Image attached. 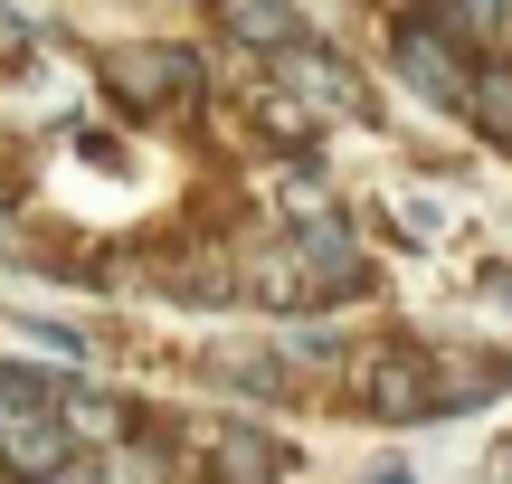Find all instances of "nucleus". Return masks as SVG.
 I'll return each mask as SVG.
<instances>
[{"instance_id": "7ed1b4c3", "label": "nucleus", "mask_w": 512, "mask_h": 484, "mask_svg": "<svg viewBox=\"0 0 512 484\" xmlns=\"http://www.w3.org/2000/svg\"><path fill=\"white\" fill-rule=\"evenodd\" d=\"M399 67L418 76V95H437V105H456V95H465V67H456V48H446V29H437V19L399 38Z\"/></svg>"}, {"instance_id": "f257e3e1", "label": "nucleus", "mask_w": 512, "mask_h": 484, "mask_svg": "<svg viewBox=\"0 0 512 484\" xmlns=\"http://www.w3.org/2000/svg\"><path fill=\"white\" fill-rule=\"evenodd\" d=\"M0 428H10V456H19L29 475H57V466H67V437H57V390H48V380L0 371Z\"/></svg>"}, {"instance_id": "20e7f679", "label": "nucleus", "mask_w": 512, "mask_h": 484, "mask_svg": "<svg viewBox=\"0 0 512 484\" xmlns=\"http://www.w3.org/2000/svg\"><path fill=\"white\" fill-rule=\"evenodd\" d=\"M228 29H238V38H266V48H304L294 0H228Z\"/></svg>"}, {"instance_id": "39448f33", "label": "nucleus", "mask_w": 512, "mask_h": 484, "mask_svg": "<svg viewBox=\"0 0 512 484\" xmlns=\"http://www.w3.org/2000/svg\"><path fill=\"white\" fill-rule=\"evenodd\" d=\"M294 86H304V95H323V105H342V114H361V86H351V67H342V57H332V67H323V57H294Z\"/></svg>"}, {"instance_id": "f03ea898", "label": "nucleus", "mask_w": 512, "mask_h": 484, "mask_svg": "<svg viewBox=\"0 0 512 484\" xmlns=\"http://www.w3.org/2000/svg\"><path fill=\"white\" fill-rule=\"evenodd\" d=\"M105 76H114V86H133L143 105H162V95H190V86H200V67H190L181 48H114Z\"/></svg>"}, {"instance_id": "0eeeda50", "label": "nucleus", "mask_w": 512, "mask_h": 484, "mask_svg": "<svg viewBox=\"0 0 512 484\" xmlns=\"http://www.w3.org/2000/svg\"><path fill=\"white\" fill-rule=\"evenodd\" d=\"M475 114H484V133H503V143H512V76H494V86L475 95Z\"/></svg>"}, {"instance_id": "423d86ee", "label": "nucleus", "mask_w": 512, "mask_h": 484, "mask_svg": "<svg viewBox=\"0 0 512 484\" xmlns=\"http://www.w3.org/2000/svg\"><path fill=\"white\" fill-rule=\"evenodd\" d=\"M503 19H512V0H437V29H456V38H503Z\"/></svg>"}]
</instances>
